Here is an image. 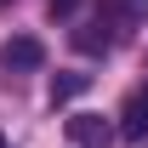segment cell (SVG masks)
I'll use <instances>...</instances> for the list:
<instances>
[{"mask_svg": "<svg viewBox=\"0 0 148 148\" xmlns=\"http://www.w3.org/2000/svg\"><path fill=\"white\" fill-rule=\"evenodd\" d=\"M74 6H80V0H51V12H63V17H69Z\"/></svg>", "mask_w": 148, "mask_h": 148, "instance_id": "52a82bcc", "label": "cell"}, {"mask_svg": "<svg viewBox=\"0 0 148 148\" xmlns=\"http://www.w3.org/2000/svg\"><path fill=\"white\" fill-rule=\"evenodd\" d=\"M0 63H6V69H40V63H46V46H40L34 34H17V40L0 46Z\"/></svg>", "mask_w": 148, "mask_h": 148, "instance_id": "3957f363", "label": "cell"}, {"mask_svg": "<svg viewBox=\"0 0 148 148\" xmlns=\"http://www.w3.org/2000/svg\"><path fill=\"white\" fill-rule=\"evenodd\" d=\"M97 17L114 23V29H143V23H148V0H103Z\"/></svg>", "mask_w": 148, "mask_h": 148, "instance_id": "7a4b0ae2", "label": "cell"}, {"mask_svg": "<svg viewBox=\"0 0 148 148\" xmlns=\"http://www.w3.org/2000/svg\"><path fill=\"white\" fill-rule=\"evenodd\" d=\"M120 125L103 120V114H69V143L74 148H114Z\"/></svg>", "mask_w": 148, "mask_h": 148, "instance_id": "6da1fadb", "label": "cell"}, {"mask_svg": "<svg viewBox=\"0 0 148 148\" xmlns=\"http://www.w3.org/2000/svg\"><path fill=\"white\" fill-rule=\"evenodd\" d=\"M0 148H6V137H0Z\"/></svg>", "mask_w": 148, "mask_h": 148, "instance_id": "ba28073f", "label": "cell"}, {"mask_svg": "<svg viewBox=\"0 0 148 148\" xmlns=\"http://www.w3.org/2000/svg\"><path fill=\"white\" fill-rule=\"evenodd\" d=\"M103 23H91V29H74V46L80 51H91V57H108V46H114V34H97Z\"/></svg>", "mask_w": 148, "mask_h": 148, "instance_id": "8992f818", "label": "cell"}, {"mask_svg": "<svg viewBox=\"0 0 148 148\" xmlns=\"http://www.w3.org/2000/svg\"><path fill=\"white\" fill-rule=\"evenodd\" d=\"M86 91H91V74H57L51 80V103H74Z\"/></svg>", "mask_w": 148, "mask_h": 148, "instance_id": "5b68a950", "label": "cell"}, {"mask_svg": "<svg viewBox=\"0 0 148 148\" xmlns=\"http://www.w3.org/2000/svg\"><path fill=\"white\" fill-rule=\"evenodd\" d=\"M120 137H131V143L148 137V86L125 97V108H120Z\"/></svg>", "mask_w": 148, "mask_h": 148, "instance_id": "277c9868", "label": "cell"}]
</instances>
